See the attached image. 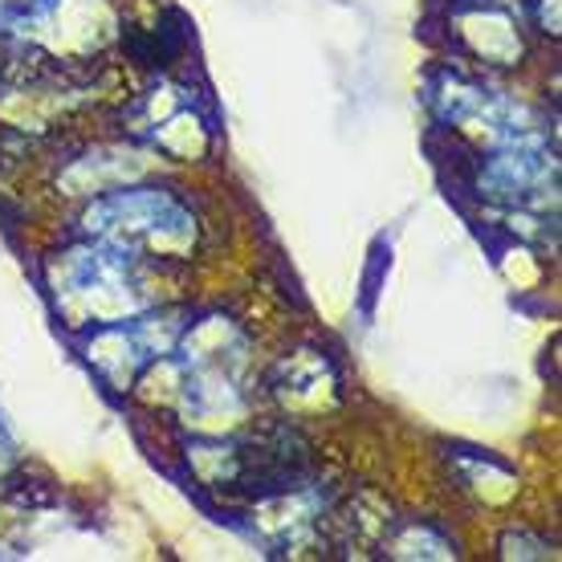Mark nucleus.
Segmentation results:
<instances>
[{
    "instance_id": "obj_1",
    "label": "nucleus",
    "mask_w": 562,
    "mask_h": 562,
    "mask_svg": "<svg viewBox=\"0 0 562 562\" xmlns=\"http://www.w3.org/2000/svg\"><path fill=\"white\" fill-rule=\"evenodd\" d=\"M49 285L70 326H123L151 306L139 261L106 245H82L54 261Z\"/></svg>"
},
{
    "instance_id": "obj_2",
    "label": "nucleus",
    "mask_w": 562,
    "mask_h": 562,
    "mask_svg": "<svg viewBox=\"0 0 562 562\" xmlns=\"http://www.w3.org/2000/svg\"><path fill=\"white\" fill-rule=\"evenodd\" d=\"M86 233L135 261H159V257H188L196 245V216L188 204L159 192V188H131L111 192L90 204L86 212Z\"/></svg>"
},
{
    "instance_id": "obj_3",
    "label": "nucleus",
    "mask_w": 562,
    "mask_h": 562,
    "mask_svg": "<svg viewBox=\"0 0 562 562\" xmlns=\"http://www.w3.org/2000/svg\"><path fill=\"white\" fill-rule=\"evenodd\" d=\"M188 363L196 371H221V375H237L245 363V338L225 318H209L188 335Z\"/></svg>"
},
{
    "instance_id": "obj_4",
    "label": "nucleus",
    "mask_w": 562,
    "mask_h": 562,
    "mask_svg": "<svg viewBox=\"0 0 562 562\" xmlns=\"http://www.w3.org/2000/svg\"><path fill=\"white\" fill-rule=\"evenodd\" d=\"M273 387H278L285 408H323V395L335 387V380H330L326 359L302 351V355H294V359H285V363L278 367Z\"/></svg>"
}]
</instances>
